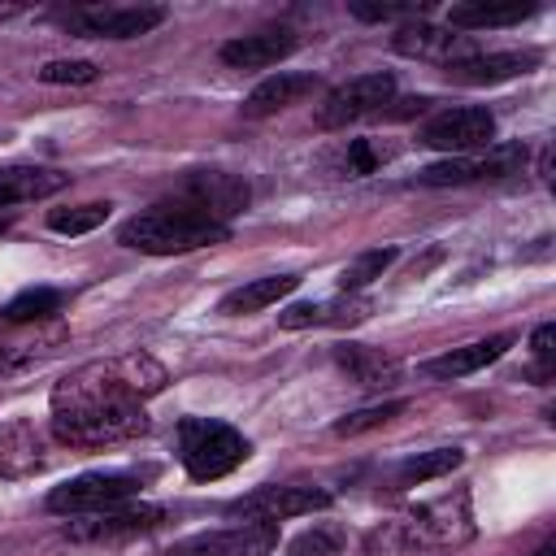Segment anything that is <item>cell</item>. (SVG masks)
<instances>
[{
    "label": "cell",
    "instance_id": "8d00e7d4",
    "mask_svg": "<svg viewBox=\"0 0 556 556\" xmlns=\"http://www.w3.org/2000/svg\"><path fill=\"white\" fill-rule=\"evenodd\" d=\"M404 13H421V4H352V17H361V22H387V17H404Z\"/></svg>",
    "mask_w": 556,
    "mask_h": 556
},
{
    "label": "cell",
    "instance_id": "5b68a950",
    "mask_svg": "<svg viewBox=\"0 0 556 556\" xmlns=\"http://www.w3.org/2000/svg\"><path fill=\"white\" fill-rule=\"evenodd\" d=\"M248 195H252V191H248V182H243L239 174H226V169H195V174L182 178V187H178L165 204H178V208H187V213H195V217H204V222L230 226V217L248 208Z\"/></svg>",
    "mask_w": 556,
    "mask_h": 556
},
{
    "label": "cell",
    "instance_id": "6da1fadb",
    "mask_svg": "<svg viewBox=\"0 0 556 556\" xmlns=\"http://www.w3.org/2000/svg\"><path fill=\"white\" fill-rule=\"evenodd\" d=\"M52 434L70 447H109L148 434V413L143 400L122 387L109 361H91L56 378L52 395Z\"/></svg>",
    "mask_w": 556,
    "mask_h": 556
},
{
    "label": "cell",
    "instance_id": "ba28073f",
    "mask_svg": "<svg viewBox=\"0 0 556 556\" xmlns=\"http://www.w3.org/2000/svg\"><path fill=\"white\" fill-rule=\"evenodd\" d=\"M139 491V478L135 473H78L61 486L48 491V513H61V517H87V513H100V508H113V504H126L130 495Z\"/></svg>",
    "mask_w": 556,
    "mask_h": 556
},
{
    "label": "cell",
    "instance_id": "4dcf8cb0",
    "mask_svg": "<svg viewBox=\"0 0 556 556\" xmlns=\"http://www.w3.org/2000/svg\"><path fill=\"white\" fill-rule=\"evenodd\" d=\"M369 313H374V300L369 295H334V300H326L321 304V326H361V321H369Z\"/></svg>",
    "mask_w": 556,
    "mask_h": 556
},
{
    "label": "cell",
    "instance_id": "3957f363",
    "mask_svg": "<svg viewBox=\"0 0 556 556\" xmlns=\"http://www.w3.org/2000/svg\"><path fill=\"white\" fill-rule=\"evenodd\" d=\"M226 239H230V226L204 222V217H195L178 204H165V200L117 226V243L148 252V256H182V252H200V248H213Z\"/></svg>",
    "mask_w": 556,
    "mask_h": 556
},
{
    "label": "cell",
    "instance_id": "8992f818",
    "mask_svg": "<svg viewBox=\"0 0 556 556\" xmlns=\"http://www.w3.org/2000/svg\"><path fill=\"white\" fill-rule=\"evenodd\" d=\"M395 96V78L387 70H369V74H356L348 83H339L334 91H326V100L317 104V126L321 130H343L348 122H361V117H374L391 104Z\"/></svg>",
    "mask_w": 556,
    "mask_h": 556
},
{
    "label": "cell",
    "instance_id": "83f0119b",
    "mask_svg": "<svg viewBox=\"0 0 556 556\" xmlns=\"http://www.w3.org/2000/svg\"><path fill=\"white\" fill-rule=\"evenodd\" d=\"M391 261H395V248H369V252H361L356 261L343 265V274H339V291H343V295H356L361 287H369L374 278H382Z\"/></svg>",
    "mask_w": 556,
    "mask_h": 556
},
{
    "label": "cell",
    "instance_id": "d6a6232c",
    "mask_svg": "<svg viewBox=\"0 0 556 556\" xmlns=\"http://www.w3.org/2000/svg\"><path fill=\"white\" fill-rule=\"evenodd\" d=\"M339 547H343V530H334V526H313V530H304L300 539H291L287 556H339Z\"/></svg>",
    "mask_w": 556,
    "mask_h": 556
},
{
    "label": "cell",
    "instance_id": "d6986e66",
    "mask_svg": "<svg viewBox=\"0 0 556 556\" xmlns=\"http://www.w3.org/2000/svg\"><path fill=\"white\" fill-rule=\"evenodd\" d=\"M508 348H513V334H491V339H478V343H465V348H452V352H443V356L421 361V374L434 378V382H456V378L478 374L482 365L500 361Z\"/></svg>",
    "mask_w": 556,
    "mask_h": 556
},
{
    "label": "cell",
    "instance_id": "5bb4252c",
    "mask_svg": "<svg viewBox=\"0 0 556 556\" xmlns=\"http://www.w3.org/2000/svg\"><path fill=\"white\" fill-rule=\"evenodd\" d=\"M391 48L400 56H413V61H439V65H456L473 52H482L473 43V35H460L452 26H430V22H408L391 35Z\"/></svg>",
    "mask_w": 556,
    "mask_h": 556
},
{
    "label": "cell",
    "instance_id": "d4e9b609",
    "mask_svg": "<svg viewBox=\"0 0 556 556\" xmlns=\"http://www.w3.org/2000/svg\"><path fill=\"white\" fill-rule=\"evenodd\" d=\"M460 465H465V452L460 447H430V452H417V456H408V460L395 465V486H421V482L447 478Z\"/></svg>",
    "mask_w": 556,
    "mask_h": 556
},
{
    "label": "cell",
    "instance_id": "4fadbf2b",
    "mask_svg": "<svg viewBox=\"0 0 556 556\" xmlns=\"http://www.w3.org/2000/svg\"><path fill=\"white\" fill-rule=\"evenodd\" d=\"M330 491H321V486H291V482H282V486H256V491H248V495H239L235 504H230V513L235 517H243V521H291V517H304V513H321V508H330Z\"/></svg>",
    "mask_w": 556,
    "mask_h": 556
},
{
    "label": "cell",
    "instance_id": "f35d334b",
    "mask_svg": "<svg viewBox=\"0 0 556 556\" xmlns=\"http://www.w3.org/2000/svg\"><path fill=\"white\" fill-rule=\"evenodd\" d=\"M534 556H556V547H552V543H543V547H539Z\"/></svg>",
    "mask_w": 556,
    "mask_h": 556
},
{
    "label": "cell",
    "instance_id": "ac0fdd59",
    "mask_svg": "<svg viewBox=\"0 0 556 556\" xmlns=\"http://www.w3.org/2000/svg\"><path fill=\"white\" fill-rule=\"evenodd\" d=\"M334 365L356 382V387H369V391H391L400 382V361L382 348H369V343H339L334 348Z\"/></svg>",
    "mask_w": 556,
    "mask_h": 556
},
{
    "label": "cell",
    "instance_id": "9c48e42d",
    "mask_svg": "<svg viewBox=\"0 0 556 556\" xmlns=\"http://www.w3.org/2000/svg\"><path fill=\"white\" fill-rule=\"evenodd\" d=\"M491 139H495V117H491V109H482V104L443 109V113H434V117L417 130V143L439 148V152H447V156H465V152L491 148Z\"/></svg>",
    "mask_w": 556,
    "mask_h": 556
},
{
    "label": "cell",
    "instance_id": "e0dca14e",
    "mask_svg": "<svg viewBox=\"0 0 556 556\" xmlns=\"http://www.w3.org/2000/svg\"><path fill=\"white\" fill-rule=\"evenodd\" d=\"M317 91V74H295V70H278L269 78H261L248 100H243V117H274L291 104H300L304 96Z\"/></svg>",
    "mask_w": 556,
    "mask_h": 556
},
{
    "label": "cell",
    "instance_id": "2e32d148",
    "mask_svg": "<svg viewBox=\"0 0 556 556\" xmlns=\"http://www.w3.org/2000/svg\"><path fill=\"white\" fill-rule=\"evenodd\" d=\"M539 65V52L534 48H521V52H473L456 65H443V74L460 87H491V83H508V78H521Z\"/></svg>",
    "mask_w": 556,
    "mask_h": 556
},
{
    "label": "cell",
    "instance_id": "44dd1931",
    "mask_svg": "<svg viewBox=\"0 0 556 556\" xmlns=\"http://www.w3.org/2000/svg\"><path fill=\"white\" fill-rule=\"evenodd\" d=\"M295 287H300V274H265V278H252V282H243V287L226 291V295H222V304H217V313H226V317L261 313V308L278 304L282 295H291Z\"/></svg>",
    "mask_w": 556,
    "mask_h": 556
},
{
    "label": "cell",
    "instance_id": "9a60e30c",
    "mask_svg": "<svg viewBox=\"0 0 556 556\" xmlns=\"http://www.w3.org/2000/svg\"><path fill=\"white\" fill-rule=\"evenodd\" d=\"M295 43H300L295 30H287V26H265V30L226 39L217 56H222V65H230V70H269V65H278L282 56H291Z\"/></svg>",
    "mask_w": 556,
    "mask_h": 556
},
{
    "label": "cell",
    "instance_id": "74e56055",
    "mask_svg": "<svg viewBox=\"0 0 556 556\" xmlns=\"http://www.w3.org/2000/svg\"><path fill=\"white\" fill-rule=\"evenodd\" d=\"M13 217H17V208H0V230H9V226H13Z\"/></svg>",
    "mask_w": 556,
    "mask_h": 556
},
{
    "label": "cell",
    "instance_id": "8fae6325",
    "mask_svg": "<svg viewBox=\"0 0 556 556\" xmlns=\"http://www.w3.org/2000/svg\"><path fill=\"white\" fill-rule=\"evenodd\" d=\"M169 13L161 4H96V9H74L65 13V26L87 39H139L156 30Z\"/></svg>",
    "mask_w": 556,
    "mask_h": 556
},
{
    "label": "cell",
    "instance_id": "f1b7e54d",
    "mask_svg": "<svg viewBox=\"0 0 556 556\" xmlns=\"http://www.w3.org/2000/svg\"><path fill=\"white\" fill-rule=\"evenodd\" d=\"M109 208H113L109 200H91V204H74V208H52V213H48V226H52L56 235H87V230L104 226Z\"/></svg>",
    "mask_w": 556,
    "mask_h": 556
},
{
    "label": "cell",
    "instance_id": "52a82bcc",
    "mask_svg": "<svg viewBox=\"0 0 556 556\" xmlns=\"http://www.w3.org/2000/svg\"><path fill=\"white\" fill-rule=\"evenodd\" d=\"M526 165V143H491L486 152H465L426 165L417 178L426 187H465V182H495L508 174H521Z\"/></svg>",
    "mask_w": 556,
    "mask_h": 556
},
{
    "label": "cell",
    "instance_id": "836d02e7",
    "mask_svg": "<svg viewBox=\"0 0 556 556\" xmlns=\"http://www.w3.org/2000/svg\"><path fill=\"white\" fill-rule=\"evenodd\" d=\"M278 326H282V330H308V326H321V304H313V300L287 304V308L278 313Z\"/></svg>",
    "mask_w": 556,
    "mask_h": 556
},
{
    "label": "cell",
    "instance_id": "4316f807",
    "mask_svg": "<svg viewBox=\"0 0 556 556\" xmlns=\"http://www.w3.org/2000/svg\"><path fill=\"white\" fill-rule=\"evenodd\" d=\"M395 156H400V143H391V139H352L343 152V174L361 178V174H374L378 165H387Z\"/></svg>",
    "mask_w": 556,
    "mask_h": 556
},
{
    "label": "cell",
    "instance_id": "ab89813d",
    "mask_svg": "<svg viewBox=\"0 0 556 556\" xmlns=\"http://www.w3.org/2000/svg\"><path fill=\"white\" fill-rule=\"evenodd\" d=\"M4 139H9V135H4V130H0V143H4Z\"/></svg>",
    "mask_w": 556,
    "mask_h": 556
},
{
    "label": "cell",
    "instance_id": "d590c367",
    "mask_svg": "<svg viewBox=\"0 0 556 556\" xmlns=\"http://www.w3.org/2000/svg\"><path fill=\"white\" fill-rule=\"evenodd\" d=\"M43 356V348H30V343H0V374H13V369H22V365H30V361H39Z\"/></svg>",
    "mask_w": 556,
    "mask_h": 556
},
{
    "label": "cell",
    "instance_id": "7a4b0ae2",
    "mask_svg": "<svg viewBox=\"0 0 556 556\" xmlns=\"http://www.w3.org/2000/svg\"><path fill=\"white\" fill-rule=\"evenodd\" d=\"M473 539V513H469V495H443V500H426L413 504L404 517L382 521L369 534V552L395 556V552H413V547H460Z\"/></svg>",
    "mask_w": 556,
    "mask_h": 556
},
{
    "label": "cell",
    "instance_id": "7c38bea8",
    "mask_svg": "<svg viewBox=\"0 0 556 556\" xmlns=\"http://www.w3.org/2000/svg\"><path fill=\"white\" fill-rule=\"evenodd\" d=\"M161 521H165L161 504H113V508H100V513H87V517H70L65 539H74V543H117V539L148 534Z\"/></svg>",
    "mask_w": 556,
    "mask_h": 556
},
{
    "label": "cell",
    "instance_id": "603a6c76",
    "mask_svg": "<svg viewBox=\"0 0 556 556\" xmlns=\"http://www.w3.org/2000/svg\"><path fill=\"white\" fill-rule=\"evenodd\" d=\"M113 365V374L122 378V387L130 391V395H139V400H148V395H161L165 391V382H169V369L152 356V352H126V356H113L109 361Z\"/></svg>",
    "mask_w": 556,
    "mask_h": 556
},
{
    "label": "cell",
    "instance_id": "277c9868",
    "mask_svg": "<svg viewBox=\"0 0 556 556\" xmlns=\"http://www.w3.org/2000/svg\"><path fill=\"white\" fill-rule=\"evenodd\" d=\"M248 456H252V443L235 426H226L217 417H182L178 421V460H182L187 478L217 482V478L235 473Z\"/></svg>",
    "mask_w": 556,
    "mask_h": 556
},
{
    "label": "cell",
    "instance_id": "1f68e13d",
    "mask_svg": "<svg viewBox=\"0 0 556 556\" xmlns=\"http://www.w3.org/2000/svg\"><path fill=\"white\" fill-rule=\"evenodd\" d=\"M39 83H52V87H83V83H96L100 78V65L96 61H48L35 70Z\"/></svg>",
    "mask_w": 556,
    "mask_h": 556
},
{
    "label": "cell",
    "instance_id": "30bf717a",
    "mask_svg": "<svg viewBox=\"0 0 556 556\" xmlns=\"http://www.w3.org/2000/svg\"><path fill=\"white\" fill-rule=\"evenodd\" d=\"M278 547L274 521H239L222 530H195L178 543H169L165 556H269Z\"/></svg>",
    "mask_w": 556,
    "mask_h": 556
},
{
    "label": "cell",
    "instance_id": "484cf974",
    "mask_svg": "<svg viewBox=\"0 0 556 556\" xmlns=\"http://www.w3.org/2000/svg\"><path fill=\"white\" fill-rule=\"evenodd\" d=\"M61 308V291H52V287H26V291H17L9 304H0V321H43V317H52Z\"/></svg>",
    "mask_w": 556,
    "mask_h": 556
},
{
    "label": "cell",
    "instance_id": "ffe728a7",
    "mask_svg": "<svg viewBox=\"0 0 556 556\" xmlns=\"http://www.w3.org/2000/svg\"><path fill=\"white\" fill-rule=\"evenodd\" d=\"M70 187V174L48 169V165H4L0 169V208H17L43 195H56Z\"/></svg>",
    "mask_w": 556,
    "mask_h": 556
},
{
    "label": "cell",
    "instance_id": "7402d4cb",
    "mask_svg": "<svg viewBox=\"0 0 556 556\" xmlns=\"http://www.w3.org/2000/svg\"><path fill=\"white\" fill-rule=\"evenodd\" d=\"M43 465L39 434L30 421H4L0 426V478H26Z\"/></svg>",
    "mask_w": 556,
    "mask_h": 556
},
{
    "label": "cell",
    "instance_id": "f546056e",
    "mask_svg": "<svg viewBox=\"0 0 556 556\" xmlns=\"http://www.w3.org/2000/svg\"><path fill=\"white\" fill-rule=\"evenodd\" d=\"M400 413H404V400H382V404H369V408H356V413L339 417V421H334V434H339V439H356V434H365V430L387 426V421L400 417Z\"/></svg>",
    "mask_w": 556,
    "mask_h": 556
},
{
    "label": "cell",
    "instance_id": "e575fe53",
    "mask_svg": "<svg viewBox=\"0 0 556 556\" xmlns=\"http://www.w3.org/2000/svg\"><path fill=\"white\" fill-rule=\"evenodd\" d=\"M530 352H534V361H539V374H547V369H552V356H556V326H552V321L534 326Z\"/></svg>",
    "mask_w": 556,
    "mask_h": 556
},
{
    "label": "cell",
    "instance_id": "cb8c5ba5",
    "mask_svg": "<svg viewBox=\"0 0 556 556\" xmlns=\"http://www.w3.org/2000/svg\"><path fill=\"white\" fill-rule=\"evenodd\" d=\"M534 13V4H452L447 26L452 30H491V26H517Z\"/></svg>",
    "mask_w": 556,
    "mask_h": 556
}]
</instances>
